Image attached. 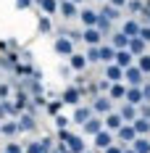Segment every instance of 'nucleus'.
<instances>
[{
	"mask_svg": "<svg viewBox=\"0 0 150 153\" xmlns=\"http://www.w3.org/2000/svg\"><path fill=\"white\" fill-rule=\"evenodd\" d=\"M40 8H42V13L45 16H53V13H58V0H34Z\"/></svg>",
	"mask_w": 150,
	"mask_h": 153,
	"instance_id": "nucleus-26",
	"label": "nucleus"
},
{
	"mask_svg": "<svg viewBox=\"0 0 150 153\" xmlns=\"http://www.w3.org/2000/svg\"><path fill=\"white\" fill-rule=\"evenodd\" d=\"M92 114H98V116H105V114H111L113 111V100L108 98V95H98V98H92Z\"/></svg>",
	"mask_w": 150,
	"mask_h": 153,
	"instance_id": "nucleus-1",
	"label": "nucleus"
},
{
	"mask_svg": "<svg viewBox=\"0 0 150 153\" xmlns=\"http://www.w3.org/2000/svg\"><path fill=\"white\" fill-rule=\"evenodd\" d=\"M84 58H87V63H92V66L100 63V50H98V48H90V50L84 53Z\"/></svg>",
	"mask_w": 150,
	"mask_h": 153,
	"instance_id": "nucleus-35",
	"label": "nucleus"
},
{
	"mask_svg": "<svg viewBox=\"0 0 150 153\" xmlns=\"http://www.w3.org/2000/svg\"><path fill=\"white\" fill-rule=\"evenodd\" d=\"M98 16H100V19H108V21H116V19L121 16V11L113 8V5H103V8L98 11Z\"/></svg>",
	"mask_w": 150,
	"mask_h": 153,
	"instance_id": "nucleus-28",
	"label": "nucleus"
},
{
	"mask_svg": "<svg viewBox=\"0 0 150 153\" xmlns=\"http://www.w3.org/2000/svg\"><path fill=\"white\" fill-rule=\"evenodd\" d=\"M40 29H42V32H53V21H50L47 16H42V19H40Z\"/></svg>",
	"mask_w": 150,
	"mask_h": 153,
	"instance_id": "nucleus-41",
	"label": "nucleus"
},
{
	"mask_svg": "<svg viewBox=\"0 0 150 153\" xmlns=\"http://www.w3.org/2000/svg\"><path fill=\"white\" fill-rule=\"evenodd\" d=\"M40 145H42V153H50L53 148H55V143H53V137H50V135L40 137Z\"/></svg>",
	"mask_w": 150,
	"mask_h": 153,
	"instance_id": "nucleus-37",
	"label": "nucleus"
},
{
	"mask_svg": "<svg viewBox=\"0 0 150 153\" xmlns=\"http://www.w3.org/2000/svg\"><path fill=\"white\" fill-rule=\"evenodd\" d=\"M145 21H148V27H150V8L145 11Z\"/></svg>",
	"mask_w": 150,
	"mask_h": 153,
	"instance_id": "nucleus-49",
	"label": "nucleus"
},
{
	"mask_svg": "<svg viewBox=\"0 0 150 153\" xmlns=\"http://www.w3.org/2000/svg\"><path fill=\"white\" fill-rule=\"evenodd\" d=\"M98 3H103V0H98Z\"/></svg>",
	"mask_w": 150,
	"mask_h": 153,
	"instance_id": "nucleus-53",
	"label": "nucleus"
},
{
	"mask_svg": "<svg viewBox=\"0 0 150 153\" xmlns=\"http://www.w3.org/2000/svg\"><path fill=\"white\" fill-rule=\"evenodd\" d=\"M24 153H42V145H40V140H29V143L24 145Z\"/></svg>",
	"mask_w": 150,
	"mask_h": 153,
	"instance_id": "nucleus-36",
	"label": "nucleus"
},
{
	"mask_svg": "<svg viewBox=\"0 0 150 153\" xmlns=\"http://www.w3.org/2000/svg\"><path fill=\"white\" fill-rule=\"evenodd\" d=\"M58 13L66 21H71V19H79V8H76V3H71V0H63V3H58Z\"/></svg>",
	"mask_w": 150,
	"mask_h": 153,
	"instance_id": "nucleus-8",
	"label": "nucleus"
},
{
	"mask_svg": "<svg viewBox=\"0 0 150 153\" xmlns=\"http://www.w3.org/2000/svg\"><path fill=\"white\" fill-rule=\"evenodd\" d=\"M82 40H84L90 48H98L100 42H103V34H100L98 29H84L82 32Z\"/></svg>",
	"mask_w": 150,
	"mask_h": 153,
	"instance_id": "nucleus-18",
	"label": "nucleus"
},
{
	"mask_svg": "<svg viewBox=\"0 0 150 153\" xmlns=\"http://www.w3.org/2000/svg\"><path fill=\"white\" fill-rule=\"evenodd\" d=\"M32 3H34V0H16V5H18V8H29Z\"/></svg>",
	"mask_w": 150,
	"mask_h": 153,
	"instance_id": "nucleus-47",
	"label": "nucleus"
},
{
	"mask_svg": "<svg viewBox=\"0 0 150 153\" xmlns=\"http://www.w3.org/2000/svg\"><path fill=\"white\" fill-rule=\"evenodd\" d=\"M137 37H140V40H142V42H145V45H148V42H150V27H142V29H140V34H137Z\"/></svg>",
	"mask_w": 150,
	"mask_h": 153,
	"instance_id": "nucleus-43",
	"label": "nucleus"
},
{
	"mask_svg": "<svg viewBox=\"0 0 150 153\" xmlns=\"http://www.w3.org/2000/svg\"><path fill=\"white\" fill-rule=\"evenodd\" d=\"M116 137L121 140V145H132L134 137H137V132H134V127H132V124H124L119 132H116Z\"/></svg>",
	"mask_w": 150,
	"mask_h": 153,
	"instance_id": "nucleus-14",
	"label": "nucleus"
},
{
	"mask_svg": "<svg viewBox=\"0 0 150 153\" xmlns=\"http://www.w3.org/2000/svg\"><path fill=\"white\" fill-rule=\"evenodd\" d=\"M105 79L113 85V82H124V69H119L116 63H105Z\"/></svg>",
	"mask_w": 150,
	"mask_h": 153,
	"instance_id": "nucleus-16",
	"label": "nucleus"
},
{
	"mask_svg": "<svg viewBox=\"0 0 150 153\" xmlns=\"http://www.w3.org/2000/svg\"><path fill=\"white\" fill-rule=\"evenodd\" d=\"M50 153H55V151H50Z\"/></svg>",
	"mask_w": 150,
	"mask_h": 153,
	"instance_id": "nucleus-55",
	"label": "nucleus"
},
{
	"mask_svg": "<svg viewBox=\"0 0 150 153\" xmlns=\"http://www.w3.org/2000/svg\"><path fill=\"white\" fill-rule=\"evenodd\" d=\"M61 100H63V106H82V92L76 90L74 85H69L66 90H63V95H61Z\"/></svg>",
	"mask_w": 150,
	"mask_h": 153,
	"instance_id": "nucleus-2",
	"label": "nucleus"
},
{
	"mask_svg": "<svg viewBox=\"0 0 150 153\" xmlns=\"http://www.w3.org/2000/svg\"><path fill=\"white\" fill-rule=\"evenodd\" d=\"M32 129H37V119H34V114L24 111L18 116V132H32Z\"/></svg>",
	"mask_w": 150,
	"mask_h": 153,
	"instance_id": "nucleus-10",
	"label": "nucleus"
},
{
	"mask_svg": "<svg viewBox=\"0 0 150 153\" xmlns=\"http://www.w3.org/2000/svg\"><path fill=\"white\" fill-rule=\"evenodd\" d=\"M90 116H95V114H92V108H90V106H76V108H74V114H71V122H74V124H79V127H82V124L87 122Z\"/></svg>",
	"mask_w": 150,
	"mask_h": 153,
	"instance_id": "nucleus-13",
	"label": "nucleus"
},
{
	"mask_svg": "<svg viewBox=\"0 0 150 153\" xmlns=\"http://www.w3.org/2000/svg\"><path fill=\"white\" fill-rule=\"evenodd\" d=\"M55 127H58V129H69V116L58 114V116H55Z\"/></svg>",
	"mask_w": 150,
	"mask_h": 153,
	"instance_id": "nucleus-38",
	"label": "nucleus"
},
{
	"mask_svg": "<svg viewBox=\"0 0 150 153\" xmlns=\"http://www.w3.org/2000/svg\"><path fill=\"white\" fill-rule=\"evenodd\" d=\"M140 90H142V100L150 103V82H142V85H140Z\"/></svg>",
	"mask_w": 150,
	"mask_h": 153,
	"instance_id": "nucleus-42",
	"label": "nucleus"
},
{
	"mask_svg": "<svg viewBox=\"0 0 150 153\" xmlns=\"http://www.w3.org/2000/svg\"><path fill=\"white\" fill-rule=\"evenodd\" d=\"M0 135H3L5 140H16V135H21V132H18V122H16V119L0 122Z\"/></svg>",
	"mask_w": 150,
	"mask_h": 153,
	"instance_id": "nucleus-6",
	"label": "nucleus"
},
{
	"mask_svg": "<svg viewBox=\"0 0 150 153\" xmlns=\"http://www.w3.org/2000/svg\"><path fill=\"white\" fill-rule=\"evenodd\" d=\"M87 66H90V63H87V58H84L82 53H71V56H69V69H71V71L82 74Z\"/></svg>",
	"mask_w": 150,
	"mask_h": 153,
	"instance_id": "nucleus-9",
	"label": "nucleus"
},
{
	"mask_svg": "<svg viewBox=\"0 0 150 153\" xmlns=\"http://www.w3.org/2000/svg\"><path fill=\"white\" fill-rule=\"evenodd\" d=\"M137 114H140L142 119H148V122H150V103H142V106H137Z\"/></svg>",
	"mask_w": 150,
	"mask_h": 153,
	"instance_id": "nucleus-39",
	"label": "nucleus"
},
{
	"mask_svg": "<svg viewBox=\"0 0 150 153\" xmlns=\"http://www.w3.org/2000/svg\"><path fill=\"white\" fill-rule=\"evenodd\" d=\"M134 66L140 69V71H142V74H150V53H142V56L137 58Z\"/></svg>",
	"mask_w": 150,
	"mask_h": 153,
	"instance_id": "nucleus-31",
	"label": "nucleus"
},
{
	"mask_svg": "<svg viewBox=\"0 0 150 153\" xmlns=\"http://www.w3.org/2000/svg\"><path fill=\"white\" fill-rule=\"evenodd\" d=\"M124 95H126V85L124 82H113L111 90H108V98L111 100H124Z\"/></svg>",
	"mask_w": 150,
	"mask_h": 153,
	"instance_id": "nucleus-24",
	"label": "nucleus"
},
{
	"mask_svg": "<svg viewBox=\"0 0 150 153\" xmlns=\"http://www.w3.org/2000/svg\"><path fill=\"white\" fill-rule=\"evenodd\" d=\"M55 53L71 56V53H74V40H71V37H58V40H55Z\"/></svg>",
	"mask_w": 150,
	"mask_h": 153,
	"instance_id": "nucleus-17",
	"label": "nucleus"
},
{
	"mask_svg": "<svg viewBox=\"0 0 150 153\" xmlns=\"http://www.w3.org/2000/svg\"><path fill=\"white\" fill-rule=\"evenodd\" d=\"M121 127H124V122H121V116H119V111H111V114H105V119H103V129H108V132H119Z\"/></svg>",
	"mask_w": 150,
	"mask_h": 153,
	"instance_id": "nucleus-5",
	"label": "nucleus"
},
{
	"mask_svg": "<svg viewBox=\"0 0 150 153\" xmlns=\"http://www.w3.org/2000/svg\"><path fill=\"white\" fill-rule=\"evenodd\" d=\"M124 82H126L129 87H140V85L145 82V74H142L137 66H129V69H124Z\"/></svg>",
	"mask_w": 150,
	"mask_h": 153,
	"instance_id": "nucleus-3",
	"label": "nucleus"
},
{
	"mask_svg": "<svg viewBox=\"0 0 150 153\" xmlns=\"http://www.w3.org/2000/svg\"><path fill=\"white\" fill-rule=\"evenodd\" d=\"M126 8L132 11V13H145L148 11V5H145V0H126Z\"/></svg>",
	"mask_w": 150,
	"mask_h": 153,
	"instance_id": "nucleus-30",
	"label": "nucleus"
},
{
	"mask_svg": "<svg viewBox=\"0 0 150 153\" xmlns=\"http://www.w3.org/2000/svg\"><path fill=\"white\" fill-rule=\"evenodd\" d=\"M84 153H92V151H84Z\"/></svg>",
	"mask_w": 150,
	"mask_h": 153,
	"instance_id": "nucleus-52",
	"label": "nucleus"
},
{
	"mask_svg": "<svg viewBox=\"0 0 150 153\" xmlns=\"http://www.w3.org/2000/svg\"><path fill=\"white\" fill-rule=\"evenodd\" d=\"M92 145H95L98 151H105V148H111V145H113V132H108V129L98 132V135L92 137Z\"/></svg>",
	"mask_w": 150,
	"mask_h": 153,
	"instance_id": "nucleus-7",
	"label": "nucleus"
},
{
	"mask_svg": "<svg viewBox=\"0 0 150 153\" xmlns=\"http://www.w3.org/2000/svg\"><path fill=\"white\" fill-rule=\"evenodd\" d=\"M124 153H134V151H132V148H129V145H126V148H124Z\"/></svg>",
	"mask_w": 150,
	"mask_h": 153,
	"instance_id": "nucleus-50",
	"label": "nucleus"
},
{
	"mask_svg": "<svg viewBox=\"0 0 150 153\" xmlns=\"http://www.w3.org/2000/svg\"><path fill=\"white\" fill-rule=\"evenodd\" d=\"M111 48H113V50H126V48H129V37H126L124 32H113V37H111Z\"/></svg>",
	"mask_w": 150,
	"mask_h": 153,
	"instance_id": "nucleus-21",
	"label": "nucleus"
},
{
	"mask_svg": "<svg viewBox=\"0 0 150 153\" xmlns=\"http://www.w3.org/2000/svg\"><path fill=\"white\" fill-rule=\"evenodd\" d=\"M132 127H134L137 137H148V135H150V122H148V119H142V116H137L134 122H132Z\"/></svg>",
	"mask_w": 150,
	"mask_h": 153,
	"instance_id": "nucleus-22",
	"label": "nucleus"
},
{
	"mask_svg": "<svg viewBox=\"0 0 150 153\" xmlns=\"http://www.w3.org/2000/svg\"><path fill=\"white\" fill-rule=\"evenodd\" d=\"M47 114H53V116H58L61 114V108H63V100H61V98H53V100H50V103H47Z\"/></svg>",
	"mask_w": 150,
	"mask_h": 153,
	"instance_id": "nucleus-33",
	"label": "nucleus"
},
{
	"mask_svg": "<svg viewBox=\"0 0 150 153\" xmlns=\"http://www.w3.org/2000/svg\"><path fill=\"white\" fill-rule=\"evenodd\" d=\"M66 145H69V151H71V153H84V151H87V145H84L82 135H71V137L66 140Z\"/></svg>",
	"mask_w": 150,
	"mask_h": 153,
	"instance_id": "nucleus-23",
	"label": "nucleus"
},
{
	"mask_svg": "<svg viewBox=\"0 0 150 153\" xmlns=\"http://www.w3.org/2000/svg\"><path fill=\"white\" fill-rule=\"evenodd\" d=\"M126 50H129L134 58H140V56L145 53V42H142L140 37H129V48H126Z\"/></svg>",
	"mask_w": 150,
	"mask_h": 153,
	"instance_id": "nucleus-25",
	"label": "nucleus"
},
{
	"mask_svg": "<svg viewBox=\"0 0 150 153\" xmlns=\"http://www.w3.org/2000/svg\"><path fill=\"white\" fill-rule=\"evenodd\" d=\"M98 50H100V61L113 63V56H116V50H113L111 45H98Z\"/></svg>",
	"mask_w": 150,
	"mask_h": 153,
	"instance_id": "nucleus-29",
	"label": "nucleus"
},
{
	"mask_svg": "<svg viewBox=\"0 0 150 153\" xmlns=\"http://www.w3.org/2000/svg\"><path fill=\"white\" fill-rule=\"evenodd\" d=\"M69 137H71V132H69V129H58V143H66Z\"/></svg>",
	"mask_w": 150,
	"mask_h": 153,
	"instance_id": "nucleus-44",
	"label": "nucleus"
},
{
	"mask_svg": "<svg viewBox=\"0 0 150 153\" xmlns=\"http://www.w3.org/2000/svg\"><path fill=\"white\" fill-rule=\"evenodd\" d=\"M13 95V85L11 82H0V100H11Z\"/></svg>",
	"mask_w": 150,
	"mask_h": 153,
	"instance_id": "nucleus-34",
	"label": "nucleus"
},
{
	"mask_svg": "<svg viewBox=\"0 0 150 153\" xmlns=\"http://www.w3.org/2000/svg\"><path fill=\"white\" fill-rule=\"evenodd\" d=\"M124 148H126V145H111V148H105L103 153H124Z\"/></svg>",
	"mask_w": 150,
	"mask_h": 153,
	"instance_id": "nucleus-45",
	"label": "nucleus"
},
{
	"mask_svg": "<svg viewBox=\"0 0 150 153\" xmlns=\"http://www.w3.org/2000/svg\"><path fill=\"white\" fill-rule=\"evenodd\" d=\"M119 116H121V122H124V124H132V122L137 119V116H140V114H137V108H134V106L124 103V106L119 108Z\"/></svg>",
	"mask_w": 150,
	"mask_h": 153,
	"instance_id": "nucleus-19",
	"label": "nucleus"
},
{
	"mask_svg": "<svg viewBox=\"0 0 150 153\" xmlns=\"http://www.w3.org/2000/svg\"><path fill=\"white\" fill-rule=\"evenodd\" d=\"M82 132H84V135H92V137H95L98 132H103V119H98V116H90L87 122L82 124Z\"/></svg>",
	"mask_w": 150,
	"mask_h": 153,
	"instance_id": "nucleus-11",
	"label": "nucleus"
},
{
	"mask_svg": "<svg viewBox=\"0 0 150 153\" xmlns=\"http://www.w3.org/2000/svg\"><path fill=\"white\" fill-rule=\"evenodd\" d=\"M58 3H63V0H58Z\"/></svg>",
	"mask_w": 150,
	"mask_h": 153,
	"instance_id": "nucleus-54",
	"label": "nucleus"
},
{
	"mask_svg": "<svg viewBox=\"0 0 150 153\" xmlns=\"http://www.w3.org/2000/svg\"><path fill=\"white\" fill-rule=\"evenodd\" d=\"M129 148L134 153H150V137H134V143Z\"/></svg>",
	"mask_w": 150,
	"mask_h": 153,
	"instance_id": "nucleus-27",
	"label": "nucleus"
},
{
	"mask_svg": "<svg viewBox=\"0 0 150 153\" xmlns=\"http://www.w3.org/2000/svg\"><path fill=\"white\" fill-rule=\"evenodd\" d=\"M8 116H5V111H3V106H0V122H5Z\"/></svg>",
	"mask_w": 150,
	"mask_h": 153,
	"instance_id": "nucleus-48",
	"label": "nucleus"
},
{
	"mask_svg": "<svg viewBox=\"0 0 150 153\" xmlns=\"http://www.w3.org/2000/svg\"><path fill=\"white\" fill-rule=\"evenodd\" d=\"M124 103H129V106H142L145 100H142V90L140 87H126V95H124Z\"/></svg>",
	"mask_w": 150,
	"mask_h": 153,
	"instance_id": "nucleus-15",
	"label": "nucleus"
},
{
	"mask_svg": "<svg viewBox=\"0 0 150 153\" xmlns=\"http://www.w3.org/2000/svg\"><path fill=\"white\" fill-rule=\"evenodd\" d=\"M98 19H100V16H98L95 8H82V11H79V21L84 24V29H95V27H98Z\"/></svg>",
	"mask_w": 150,
	"mask_h": 153,
	"instance_id": "nucleus-4",
	"label": "nucleus"
},
{
	"mask_svg": "<svg viewBox=\"0 0 150 153\" xmlns=\"http://www.w3.org/2000/svg\"><path fill=\"white\" fill-rule=\"evenodd\" d=\"M71 3H84V0H71Z\"/></svg>",
	"mask_w": 150,
	"mask_h": 153,
	"instance_id": "nucleus-51",
	"label": "nucleus"
},
{
	"mask_svg": "<svg viewBox=\"0 0 150 153\" xmlns=\"http://www.w3.org/2000/svg\"><path fill=\"white\" fill-rule=\"evenodd\" d=\"M140 29H142V24H140L137 19H126V21H124V27H121V32H124L126 37H137Z\"/></svg>",
	"mask_w": 150,
	"mask_h": 153,
	"instance_id": "nucleus-20",
	"label": "nucleus"
},
{
	"mask_svg": "<svg viewBox=\"0 0 150 153\" xmlns=\"http://www.w3.org/2000/svg\"><path fill=\"white\" fill-rule=\"evenodd\" d=\"M95 29L103 34V32H108V29H111V21H108V19H98V27H95Z\"/></svg>",
	"mask_w": 150,
	"mask_h": 153,
	"instance_id": "nucleus-40",
	"label": "nucleus"
},
{
	"mask_svg": "<svg viewBox=\"0 0 150 153\" xmlns=\"http://www.w3.org/2000/svg\"><path fill=\"white\" fill-rule=\"evenodd\" d=\"M113 63H116L119 69H129V66H134V56H132L129 50H116V56H113Z\"/></svg>",
	"mask_w": 150,
	"mask_h": 153,
	"instance_id": "nucleus-12",
	"label": "nucleus"
},
{
	"mask_svg": "<svg viewBox=\"0 0 150 153\" xmlns=\"http://www.w3.org/2000/svg\"><path fill=\"white\" fill-rule=\"evenodd\" d=\"M108 5H113V8H124V5H126V0H108Z\"/></svg>",
	"mask_w": 150,
	"mask_h": 153,
	"instance_id": "nucleus-46",
	"label": "nucleus"
},
{
	"mask_svg": "<svg viewBox=\"0 0 150 153\" xmlns=\"http://www.w3.org/2000/svg\"><path fill=\"white\" fill-rule=\"evenodd\" d=\"M3 153H24V145H21V143H16V140H5Z\"/></svg>",
	"mask_w": 150,
	"mask_h": 153,
	"instance_id": "nucleus-32",
	"label": "nucleus"
}]
</instances>
